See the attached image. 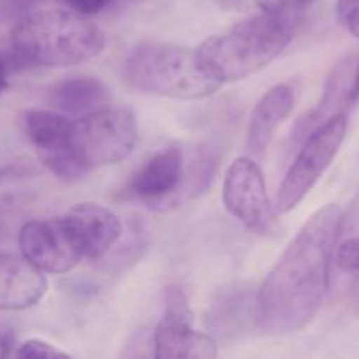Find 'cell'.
<instances>
[{"label": "cell", "mask_w": 359, "mask_h": 359, "mask_svg": "<svg viewBox=\"0 0 359 359\" xmlns=\"http://www.w3.org/2000/svg\"><path fill=\"white\" fill-rule=\"evenodd\" d=\"M342 207L316 210L287 244L258 290V328L284 335L305 328L321 309L342 230Z\"/></svg>", "instance_id": "cell-1"}, {"label": "cell", "mask_w": 359, "mask_h": 359, "mask_svg": "<svg viewBox=\"0 0 359 359\" xmlns=\"http://www.w3.org/2000/svg\"><path fill=\"white\" fill-rule=\"evenodd\" d=\"M105 35L84 14L72 9H34L16 21L11 48L21 63L70 67L102 53Z\"/></svg>", "instance_id": "cell-2"}, {"label": "cell", "mask_w": 359, "mask_h": 359, "mask_svg": "<svg viewBox=\"0 0 359 359\" xmlns=\"http://www.w3.org/2000/svg\"><path fill=\"white\" fill-rule=\"evenodd\" d=\"M123 77L135 90L175 100H202L223 81L196 49L163 42H140L123 65Z\"/></svg>", "instance_id": "cell-3"}, {"label": "cell", "mask_w": 359, "mask_h": 359, "mask_svg": "<svg viewBox=\"0 0 359 359\" xmlns=\"http://www.w3.org/2000/svg\"><path fill=\"white\" fill-rule=\"evenodd\" d=\"M294 21L262 13L245 18L226 34L214 35L196 48L223 83L244 79L269 65L293 39Z\"/></svg>", "instance_id": "cell-4"}, {"label": "cell", "mask_w": 359, "mask_h": 359, "mask_svg": "<svg viewBox=\"0 0 359 359\" xmlns=\"http://www.w3.org/2000/svg\"><path fill=\"white\" fill-rule=\"evenodd\" d=\"M137 140L139 130L132 112L109 105L74 121L70 137L77 160L88 170L126 160L135 149Z\"/></svg>", "instance_id": "cell-5"}, {"label": "cell", "mask_w": 359, "mask_h": 359, "mask_svg": "<svg viewBox=\"0 0 359 359\" xmlns=\"http://www.w3.org/2000/svg\"><path fill=\"white\" fill-rule=\"evenodd\" d=\"M346 112L323 123L304 140L297 160L287 170L279 191H277L276 207L279 212L293 210L305 196L311 193L333 158L339 153L347 132Z\"/></svg>", "instance_id": "cell-6"}, {"label": "cell", "mask_w": 359, "mask_h": 359, "mask_svg": "<svg viewBox=\"0 0 359 359\" xmlns=\"http://www.w3.org/2000/svg\"><path fill=\"white\" fill-rule=\"evenodd\" d=\"M193 312L188 297L179 284H170L163 293V316L153 335L154 358L158 359H214L217 342L209 333L193 330Z\"/></svg>", "instance_id": "cell-7"}, {"label": "cell", "mask_w": 359, "mask_h": 359, "mask_svg": "<svg viewBox=\"0 0 359 359\" xmlns=\"http://www.w3.org/2000/svg\"><path fill=\"white\" fill-rule=\"evenodd\" d=\"M223 203L228 212L252 233L265 237L276 231V210L266 193L262 168L252 158L241 156L228 167L223 182Z\"/></svg>", "instance_id": "cell-8"}, {"label": "cell", "mask_w": 359, "mask_h": 359, "mask_svg": "<svg viewBox=\"0 0 359 359\" xmlns=\"http://www.w3.org/2000/svg\"><path fill=\"white\" fill-rule=\"evenodd\" d=\"M23 132L34 146L41 163L67 182H74L86 175L88 168L77 160L72 149V125L65 116L44 109H32L21 118Z\"/></svg>", "instance_id": "cell-9"}, {"label": "cell", "mask_w": 359, "mask_h": 359, "mask_svg": "<svg viewBox=\"0 0 359 359\" xmlns=\"http://www.w3.org/2000/svg\"><path fill=\"white\" fill-rule=\"evenodd\" d=\"M18 245L21 256L44 273H67L83 259L62 217L23 223Z\"/></svg>", "instance_id": "cell-10"}, {"label": "cell", "mask_w": 359, "mask_h": 359, "mask_svg": "<svg viewBox=\"0 0 359 359\" xmlns=\"http://www.w3.org/2000/svg\"><path fill=\"white\" fill-rule=\"evenodd\" d=\"M62 219L81 256L88 259L104 258L123 233L121 219L95 202L76 203Z\"/></svg>", "instance_id": "cell-11"}, {"label": "cell", "mask_w": 359, "mask_h": 359, "mask_svg": "<svg viewBox=\"0 0 359 359\" xmlns=\"http://www.w3.org/2000/svg\"><path fill=\"white\" fill-rule=\"evenodd\" d=\"M184 179V156L179 147H165L149 158L128 182L133 196L165 209L174 205Z\"/></svg>", "instance_id": "cell-12"}, {"label": "cell", "mask_w": 359, "mask_h": 359, "mask_svg": "<svg viewBox=\"0 0 359 359\" xmlns=\"http://www.w3.org/2000/svg\"><path fill=\"white\" fill-rule=\"evenodd\" d=\"M48 279L23 256L0 252V311H25L44 298Z\"/></svg>", "instance_id": "cell-13"}, {"label": "cell", "mask_w": 359, "mask_h": 359, "mask_svg": "<svg viewBox=\"0 0 359 359\" xmlns=\"http://www.w3.org/2000/svg\"><path fill=\"white\" fill-rule=\"evenodd\" d=\"M207 326L221 339H237L258 328V291L241 284L226 287L210 305Z\"/></svg>", "instance_id": "cell-14"}, {"label": "cell", "mask_w": 359, "mask_h": 359, "mask_svg": "<svg viewBox=\"0 0 359 359\" xmlns=\"http://www.w3.org/2000/svg\"><path fill=\"white\" fill-rule=\"evenodd\" d=\"M356 70L358 62L353 56L337 63V67L332 70L328 81H326L323 98L319 100V104L307 116H304L297 123V126H294L293 139L297 142L307 139L316 128H319L328 119L335 118L337 114H342L344 107L351 104V102H354L353 90L354 79H356Z\"/></svg>", "instance_id": "cell-15"}, {"label": "cell", "mask_w": 359, "mask_h": 359, "mask_svg": "<svg viewBox=\"0 0 359 359\" xmlns=\"http://www.w3.org/2000/svg\"><path fill=\"white\" fill-rule=\"evenodd\" d=\"M294 105V93L287 84H276L270 88L252 111L248 126V146L252 156L259 158L270 146L277 126L291 114Z\"/></svg>", "instance_id": "cell-16"}, {"label": "cell", "mask_w": 359, "mask_h": 359, "mask_svg": "<svg viewBox=\"0 0 359 359\" xmlns=\"http://www.w3.org/2000/svg\"><path fill=\"white\" fill-rule=\"evenodd\" d=\"M109 90L100 79L91 76H74L60 81L51 90V104L67 114L84 116L107 107Z\"/></svg>", "instance_id": "cell-17"}, {"label": "cell", "mask_w": 359, "mask_h": 359, "mask_svg": "<svg viewBox=\"0 0 359 359\" xmlns=\"http://www.w3.org/2000/svg\"><path fill=\"white\" fill-rule=\"evenodd\" d=\"M312 2L314 0H256V6L262 9V13L276 14V16L297 21L311 7Z\"/></svg>", "instance_id": "cell-18"}, {"label": "cell", "mask_w": 359, "mask_h": 359, "mask_svg": "<svg viewBox=\"0 0 359 359\" xmlns=\"http://www.w3.org/2000/svg\"><path fill=\"white\" fill-rule=\"evenodd\" d=\"M337 266L346 272H359V237L347 238L335 248Z\"/></svg>", "instance_id": "cell-19"}, {"label": "cell", "mask_w": 359, "mask_h": 359, "mask_svg": "<svg viewBox=\"0 0 359 359\" xmlns=\"http://www.w3.org/2000/svg\"><path fill=\"white\" fill-rule=\"evenodd\" d=\"M18 358H67L69 354L63 353V351L56 349L55 346H51L49 342L41 339H30L27 342H23L21 346H18L16 351Z\"/></svg>", "instance_id": "cell-20"}, {"label": "cell", "mask_w": 359, "mask_h": 359, "mask_svg": "<svg viewBox=\"0 0 359 359\" xmlns=\"http://www.w3.org/2000/svg\"><path fill=\"white\" fill-rule=\"evenodd\" d=\"M337 20L351 35L359 39V0H337Z\"/></svg>", "instance_id": "cell-21"}, {"label": "cell", "mask_w": 359, "mask_h": 359, "mask_svg": "<svg viewBox=\"0 0 359 359\" xmlns=\"http://www.w3.org/2000/svg\"><path fill=\"white\" fill-rule=\"evenodd\" d=\"M20 202L18 196L7 195L0 196V241L7 237L13 228L14 221H16L18 214H20Z\"/></svg>", "instance_id": "cell-22"}, {"label": "cell", "mask_w": 359, "mask_h": 359, "mask_svg": "<svg viewBox=\"0 0 359 359\" xmlns=\"http://www.w3.org/2000/svg\"><path fill=\"white\" fill-rule=\"evenodd\" d=\"M41 0H0V20H11V18H23Z\"/></svg>", "instance_id": "cell-23"}, {"label": "cell", "mask_w": 359, "mask_h": 359, "mask_svg": "<svg viewBox=\"0 0 359 359\" xmlns=\"http://www.w3.org/2000/svg\"><path fill=\"white\" fill-rule=\"evenodd\" d=\"M112 0H65L67 7L84 16H93L111 6Z\"/></svg>", "instance_id": "cell-24"}, {"label": "cell", "mask_w": 359, "mask_h": 359, "mask_svg": "<svg viewBox=\"0 0 359 359\" xmlns=\"http://www.w3.org/2000/svg\"><path fill=\"white\" fill-rule=\"evenodd\" d=\"M16 332L6 323H0V358L16 356Z\"/></svg>", "instance_id": "cell-25"}, {"label": "cell", "mask_w": 359, "mask_h": 359, "mask_svg": "<svg viewBox=\"0 0 359 359\" xmlns=\"http://www.w3.org/2000/svg\"><path fill=\"white\" fill-rule=\"evenodd\" d=\"M9 88V67L6 60L0 56V95Z\"/></svg>", "instance_id": "cell-26"}, {"label": "cell", "mask_w": 359, "mask_h": 359, "mask_svg": "<svg viewBox=\"0 0 359 359\" xmlns=\"http://www.w3.org/2000/svg\"><path fill=\"white\" fill-rule=\"evenodd\" d=\"M354 100L359 98V62H358V70H356V79H354V90H353Z\"/></svg>", "instance_id": "cell-27"}]
</instances>
